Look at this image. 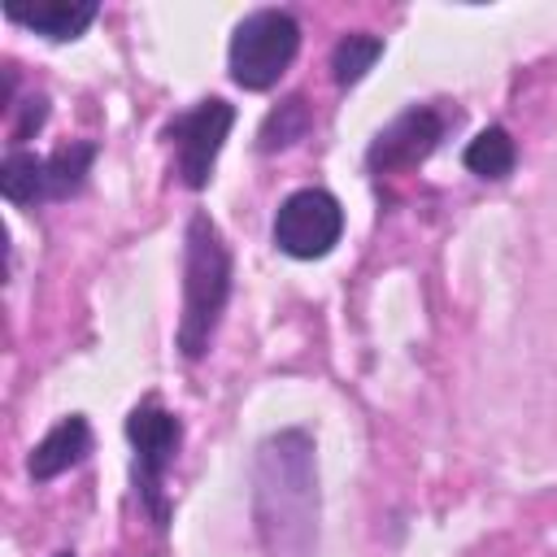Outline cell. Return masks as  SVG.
I'll use <instances>...</instances> for the list:
<instances>
[{
    "label": "cell",
    "mask_w": 557,
    "mask_h": 557,
    "mask_svg": "<svg viewBox=\"0 0 557 557\" xmlns=\"http://www.w3.org/2000/svg\"><path fill=\"white\" fill-rule=\"evenodd\" d=\"M300 52V22L287 9H252L235 22L226 70L244 91H270Z\"/></svg>",
    "instance_id": "cell-3"
},
{
    "label": "cell",
    "mask_w": 557,
    "mask_h": 557,
    "mask_svg": "<svg viewBox=\"0 0 557 557\" xmlns=\"http://www.w3.org/2000/svg\"><path fill=\"white\" fill-rule=\"evenodd\" d=\"M448 131V113L435 104H409L405 113H396L366 148V165L374 174H392V170H413L422 165L440 139Z\"/></svg>",
    "instance_id": "cell-7"
},
{
    "label": "cell",
    "mask_w": 557,
    "mask_h": 557,
    "mask_svg": "<svg viewBox=\"0 0 557 557\" xmlns=\"http://www.w3.org/2000/svg\"><path fill=\"white\" fill-rule=\"evenodd\" d=\"M231 248L209 213H191L183 231V318H178V348L187 361H200L213 344L222 309L231 300Z\"/></svg>",
    "instance_id": "cell-2"
},
{
    "label": "cell",
    "mask_w": 557,
    "mask_h": 557,
    "mask_svg": "<svg viewBox=\"0 0 557 557\" xmlns=\"http://www.w3.org/2000/svg\"><path fill=\"white\" fill-rule=\"evenodd\" d=\"M0 191L9 205L48 200V157L26 152V148H9V157L0 161Z\"/></svg>",
    "instance_id": "cell-10"
},
{
    "label": "cell",
    "mask_w": 557,
    "mask_h": 557,
    "mask_svg": "<svg viewBox=\"0 0 557 557\" xmlns=\"http://www.w3.org/2000/svg\"><path fill=\"white\" fill-rule=\"evenodd\" d=\"M379 57H383V39H379V35H370V30L344 35V39L331 48V78H335V87H357V83L374 70Z\"/></svg>",
    "instance_id": "cell-14"
},
{
    "label": "cell",
    "mask_w": 557,
    "mask_h": 557,
    "mask_svg": "<svg viewBox=\"0 0 557 557\" xmlns=\"http://www.w3.org/2000/svg\"><path fill=\"white\" fill-rule=\"evenodd\" d=\"M96 4L91 0H39V4H4V17L44 35L48 44H70L78 39L91 22H96Z\"/></svg>",
    "instance_id": "cell-8"
},
{
    "label": "cell",
    "mask_w": 557,
    "mask_h": 557,
    "mask_svg": "<svg viewBox=\"0 0 557 557\" xmlns=\"http://www.w3.org/2000/svg\"><path fill=\"white\" fill-rule=\"evenodd\" d=\"M126 440L135 448V496L148 509V518L157 527H165V518H170V505H165V470L178 457L183 422L165 405L139 400L126 413Z\"/></svg>",
    "instance_id": "cell-4"
},
{
    "label": "cell",
    "mask_w": 557,
    "mask_h": 557,
    "mask_svg": "<svg viewBox=\"0 0 557 557\" xmlns=\"http://www.w3.org/2000/svg\"><path fill=\"white\" fill-rule=\"evenodd\" d=\"M91 453V426H87V418L83 413H70V418H61L35 448H30V457H26V470H30V479L35 483H48V479H57V474H65V470H74L83 457Z\"/></svg>",
    "instance_id": "cell-9"
},
{
    "label": "cell",
    "mask_w": 557,
    "mask_h": 557,
    "mask_svg": "<svg viewBox=\"0 0 557 557\" xmlns=\"http://www.w3.org/2000/svg\"><path fill=\"white\" fill-rule=\"evenodd\" d=\"M313 126V109L309 100L296 91V96H283L265 117H261V131H257V148L261 152H283L292 144H300Z\"/></svg>",
    "instance_id": "cell-12"
},
{
    "label": "cell",
    "mask_w": 557,
    "mask_h": 557,
    "mask_svg": "<svg viewBox=\"0 0 557 557\" xmlns=\"http://www.w3.org/2000/svg\"><path fill=\"white\" fill-rule=\"evenodd\" d=\"M318 444L305 426H283L252 457V527L270 557H313L318 548Z\"/></svg>",
    "instance_id": "cell-1"
},
{
    "label": "cell",
    "mask_w": 557,
    "mask_h": 557,
    "mask_svg": "<svg viewBox=\"0 0 557 557\" xmlns=\"http://www.w3.org/2000/svg\"><path fill=\"white\" fill-rule=\"evenodd\" d=\"M96 161V144L91 139H70L48 157V200H65L74 191H83L87 174Z\"/></svg>",
    "instance_id": "cell-13"
},
{
    "label": "cell",
    "mask_w": 557,
    "mask_h": 557,
    "mask_svg": "<svg viewBox=\"0 0 557 557\" xmlns=\"http://www.w3.org/2000/svg\"><path fill=\"white\" fill-rule=\"evenodd\" d=\"M274 248L296 261L326 257L344 235V209L326 187H300L274 209Z\"/></svg>",
    "instance_id": "cell-6"
},
{
    "label": "cell",
    "mask_w": 557,
    "mask_h": 557,
    "mask_svg": "<svg viewBox=\"0 0 557 557\" xmlns=\"http://www.w3.org/2000/svg\"><path fill=\"white\" fill-rule=\"evenodd\" d=\"M461 165L470 170V174H479V178H487V183H500V178H509L513 174V165H518V148H513V135L505 131V126H483L470 144H466V152H461Z\"/></svg>",
    "instance_id": "cell-11"
},
{
    "label": "cell",
    "mask_w": 557,
    "mask_h": 557,
    "mask_svg": "<svg viewBox=\"0 0 557 557\" xmlns=\"http://www.w3.org/2000/svg\"><path fill=\"white\" fill-rule=\"evenodd\" d=\"M231 126H235V104H226L222 96L196 100L191 109H183L165 126V139L174 148V174L183 178V187H191V191L209 187L218 152H222Z\"/></svg>",
    "instance_id": "cell-5"
},
{
    "label": "cell",
    "mask_w": 557,
    "mask_h": 557,
    "mask_svg": "<svg viewBox=\"0 0 557 557\" xmlns=\"http://www.w3.org/2000/svg\"><path fill=\"white\" fill-rule=\"evenodd\" d=\"M17 109V122H13V148L22 144V139H30L44 122H48V96L39 91V96H26L22 104H13Z\"/></svg>",
    "instance_id": "cell-15"
},
{
    "label": "cell",
    "mask_w": 557,
    "mask_h": 557,
    "mask_svg": "<svg viewBox=\"0 0 557 557\" xmlns=\"http://www.w3.org/2000/svg\"><path fill=\"white\" fill-rule=\"evenodd\" d=\"M52 557H74V553H70V548H61V553H52Z\"/></svg>",
    "instance_id": "cell-16"
}]
</instances>
